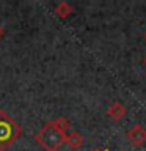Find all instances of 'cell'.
Masks as SVG:
<instances>
[{"label": "cell", "instance_id": "ba28073f", "mask_svg": "<svg viewBox=\"0 0 146 151\" xmlns=\"http://www.w3.org/2000/svg\"><path fill=\"white\" fill-rule=\"evenodd\" d=\"M3 35H5V28H3L2 25H0V40L3 38Z\"/></svg>", "mask_w": 146, "mask_h": 151}, {"label": "cell", "instance_id": "30bf717a", "mask_svg": "<svg viewBox=\"0 0 146 151\" xmlns=\"http://www.w3.org/2000/svg\"><path fill=\"white\" fill-rule=\"evenodd\" d=\"M145 65H146V57H145Z\"/></svg>", "mask_w": 146, "mask_h": 151}, {"label": "cell", "instance_id": "7a4b0ae2", "mask_svg": "<svg viewBox=\"0 0 146 151\" xmlns=\"http://www.w3.org/2000/svg\"><path fill=\"white\" fill-rule=\"evenodd\" d=\"M22 135V127L9 116L8 112L0 110V151L11 146Z\"/></svg>", "mask_w": 146, "mask_h": 151}, {"label": "cell", "instance_id": "3957f363", "mask_svg": "<svg viewBox=\"0 0 146 151\" xmlns=\"http://www.w3.org/2000/svg\"><path fill=\"white\" fill-rule=\"evenodd\" d=\"M126 137L134 148H141V146L146 145V129L141 124L132 126L130 129L126 132Z\"/></svg>", "mask_w": 146, "mask_h": 151}, {"label": "cell", "instance_id": "8fae6325", "mask_svg": "<svg viewBox=\"0 0 146 151\" xmlns=\"http://www.w3.org/2000/svg\"><path fill=\"white\" fill-rule=\"evenodd\" d=\"M145 41H146V33H145Z\"/></svg>", "mask_w": 146, "mask_h": 151}, {"label": "cell", "instance_id": "8992f818", "mask_svg": "<svg viewBox=\"0 0 146 151\" xmlns=\"http://www.w3.org/2000/svg\"><path fill=\"white\" fill-rule=\"evenodd\" d=\"M55 13L57 16L61 17V19H66L68 16H71L72 14V6L68 3V2H58L55 6Z\"/></svg>", "mask_w": 146, "mask_h": 151}, {"label": "cell", "instance_id": "52a82bcc", "mask_svg": "<svg viewBox=\"0 0 146 151\" xmlns=\"http://www.w3.org/2000/svg\"><path fill=\"white\" fill-rule=\"evenodd\" d=\"M54 123H55V126L58 127V129H61L63 132H68V129H69V120L68 118H64V116H58V118H55L54 120Z\"/></svg>", "mask_w": 146, "mask_h": 151}, {"label": "cell", "instance_id": "9c48e42d", "mask_svg": "<svg viewBox=\"0 0 146 151\" xmlns=\"http://www.w3.org/2000/svg\"><path fill=\"white\" fill-rule=\"evenodd\" d=\"M94 151H107V150H94Z\"/></svg>", "mask_w": 146, "mask_h": 151}, {"label": "cell", "instance_id": "277c9868", "mask_svg": "<svg viewBox=\"0 0 146 151\" xmlns=\"http://www.w3.org/2000/svg\"><path fill=\"white\" fill-rule=\"evenodd\" d=\"M126 113H127V109H126V106H122L120 101H115L107 109V115L113 121H121L122 118L126 116Z\"/></svg>", "mask_w": 146, "mask_h": 151}, {"label": "cell", "instance_id": "6da1fadb", "mask_svg": "<svg viewBox=\"0 0 146 151\" xmlns=\"http://www.w3.org/2000/svg\"><path fill=\"white\" fill-rule=\"evenodd\" d=\"M66 134L68 132H63L61 129H58L55 126L54 120H52L46 123L42 127H39V131L35 135V140L44 151H58L64 143Z\"/></svg>", "mask_w": 146, "mask_h": 151}, {"label": "cell", "instance_id": "5b68a950", "mask_svg": "<svg viewBox=\"0 0 146 151\" xmlns=\"http://www.w3.org/2000/svg\"><path fill=\"white\" fill-rule=\"evenodd\" d=\"M64 143H68V146L72 150H79L83 145V135L77 131H71L69 134H66Z\"/></svg>", "mask_w": 146, "mask_h": 151}]
</instances>
